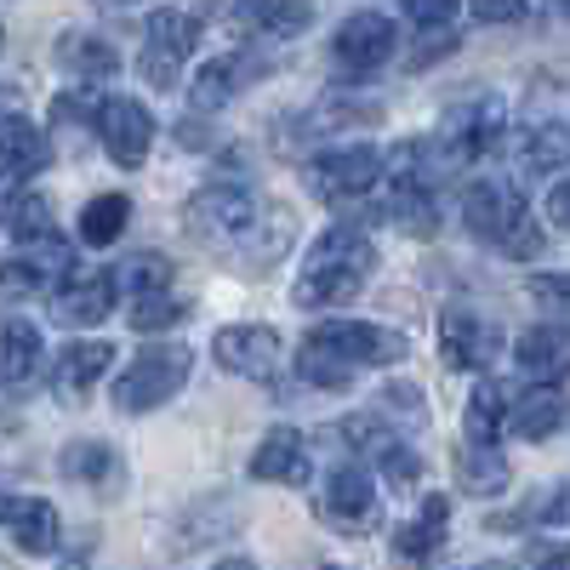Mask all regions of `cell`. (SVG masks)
Wrapping results in <instances>:
<instances>
[{
  "label": "cell",
  "instance_id": "6da1fadb",
  "mask_svg": "<svg viewBox=\"0 0 570 570\" xmlns=\"http://www.w3.org/2000/svg\"><path fill=\"white\" fill-rule=\"evenodd\" d=\"M376 274V246L360 223H331L320 240L308 246L303 257V274H297V292L292 303L297 308H337L348 297L365 292V279Z\"/></svg>",
  "mask_w": 570,
  "mask_h": 570
},
{
  "label": "cell",
  "instance_id": "7a4b0ae2",
  "mask_svg": "<svg viewBox=\"0 0 570 570\" xmlns=\"http://www.w3.org/2000/svg\"><path fill=\"white\" fill-rule=\"evenodd\" d=\"M462 223L480 246L502 252V257H519L531 263L542 252V228L531 217V206L519 200V188L502 183V177H473L462 188Z\"/></svg>",
  "mask_w": 570,
  "mask_h": 570
},
{
  "label": "cell",
  "instance_id": "3957f363",
  "mask_svg": "<svg viewBox=\"0 0 570 570\" xmlns=\"http://www.w3.org/2000/svg\"><path fill=\"white\" fill-rule=\"evenodd\" d=\"M188 371H195V354H188L183 343L142 348V354L120 371V383H115V411H120V416H142V411L166 405V400L188 383Z\"/></svg>",
  "mask_w": 570,
  "mask_h": 570
},
{
  "label": "cell",
  "instance_id": "277c9868",
  "mask_svg": "<svg viewBox=\"0 0 570 570\" xmlns=\"http://www.w3.org/2000/svg\"><path fill=\"white\" fill-rule=\"evenodd\" d=\"M303 343L320 348L331 365H343L348 376H354L360 365H400V360L411 354V343L400 337V331L371 325V320H325V325L308 331Z\"/></svg>",
  "mask_w": 570,
  "mask_h": 570
},
{
  "label": "cell",
  "instance_id": "5b68a950",
  "mask_svg": "<svg viewBox=\"0 0 570 570\" xmlns=\"http://www.w3.org/2000/svg\"><path fill=\"white\" fill-rule=\"evenodd\" d=\"M383 177V155L371 142H343V149H320L308 155L303 166V188L320 200V206H343V200H360L376 188Z\"/></svg>",
  "mask_w": 570,
  "mask_h": 570
},
{
  "label": "cell",
  "instance_id": "8992f818",
  "mask_svg": "<svg viewBox=\"0 0 570 570\" xmlns=\"http://www.w3.org/2000/svg\"><path fill=\"white\" fill-rule=\"evenodd\" d=\"M502 137H508V109H502V98L480 91V98H462L445 109L434 149L445 155V166H468V160H485Z\"/></svg>",
  "mask_w": 570,
  "mask_h": 570
},
{
  "label": "cell",
  "instance_id": "52a82bcc",
  "mask_svg": "<svg viewBox=\"0 0 570 570\" xmlns=\"http://www.w3.org/2000/svg\"><path fill=\"white\" fill-rule=\"evenodd\" d=\"M200 52V18L195 12H177V7H166V12H155L149 18V29H142V52H137V75L149 80L155 91H171L177 86V75H183V63Z\"/></svg>",
  "mask_w": 570,
  "mask_h": 570
},
{
  "label": "cell",
  "instance_id": "ba28073f",
  "mask_svg": "<svg viewBox=\"0 0 570 570\" xmlns=\"http://www.w3.org/2000/svg\"><path fill=\"white\" fill-rule=\"evenodd\" d=\"M257 217H263V200H252L246 188H234V183H212L188 200V228H195L200 240H217V246H234V252L252 240Z\"/></svg>",
  "mask_w": 570,
  "mask_h": 570
},
{
  "label": "cell",
  "instance_id": "9c48e42d",
  "mask_svg": "<svg viewBox=\"0 0 570 570\" xmlns=\"http://www.w3.org/2000/svg\"><path fill=\"white\" fill-rule=\"evenodd\" d=\"M394 46H400L394 18H383V12H354V18L337 29V40H331V58H337V75H343V80H365V75H376V69L394 58Z\"/></svg>",
  "mask_w": 570,
  "mask_h": 570
},
{
  "label": "cell",
  "instance_id": "30bf717a",
  "mask_svg": "<svg viewBox=\"0 0 570 570\" xmlns=\"http://www.w3.org/2000/svg\"><path fill=\"white\" fill-rule=\"evenodd\" d=\"M320 519L331 531H343V537H360L376 525V485H371V473L354 468V462H337L325 473V485H320Z\"/></svg>",
  "mask_w": 570,
  "mask_h": 570
},
{
  "label": "cell",
  "instance_id": "8fae6325",
  "mask_svg": "<svg viewBox=\"0 0 570 570\" xmlns=\"http://www.w3.org/2000/svg\"><path fill=\"white\" fill-rule=\"evenodd\" d=\"M440 354L456 371H491V360L502 354V331L473 308H445L440 314Z\"/></svg>",
  "mask_w": 570,
  "mask_h": 570
},
{
  "label": "cell",
  "instance_id": "7c38bea8",
  "mask_svg": "<svg viewBox=\"0 0 570 570\" xmlns=\"http://www.w3.org/2000/svg\"><path fill=\"white\" fill-rule=\"evenodd\" d=\"M98 137H104V149L115 166L137 171L142 160H149V142H155V115L142 109L137 98H109L98 109Z\"/></svg>",
  "mask_w": 570,
  "mask_h": 570
},
{
  "label": "cell",
  "instance_id": "4fadbf2b",
  "mask_svg": "<svg viewBox=\"0 0 570 570\" xmlns=\"http://www.w3.org/2000/svg\"><path fill=\"white\" fill-rule=\"evenodd\" d=\"M115 314V279L109 268H69L58 297H52V320L80 331V325H104Z\"/></svg>",
  "mask_w": 570,
  "mask_h": 570
},
{
  "label": "cell",
  "instance_id": "5bb4252c",
  "mask_svg": "<svg viewBox=\"0 0 570 570\" xmlns=\"http://www.w3.org/2000/svg\"><path fill=\"white\" fill-rule=\"evenodd\" d=\"M0 223H7V234L23 246V252H40V257H63V228L52 217V200L35 195V188H12L7 206H0Z\"/></svg>",
  "mask_w": 570,
  "mask_h": 570
},
{
  "label": "cell",
  "instance_id": "9a60e30c",
  "mask_svg": "<svg viewBox=\"0 0 570 570\" xmlns=\"http://www.w3.org/2000/svg\"><path fill=\"white\" fill-rule=\"evenodd\" d=\"M212 354H217L223 371L257 383V376H274V365H279V331L274 325H223Z\"/></svg>",
  "mask_w": 570,
  "mask_h": 570
},
{
  "label": "cell",
  "instance_id": "2e32d148",
  "mask_svg": "<svg viewBox=\"0 0 570 570\" xmlns=\"http://www.w3.org/2000/svg\"><path fill=\"white\" fill-rule=\"evenodd\" d=\"M263 75H268V69H263L252 52L212 58V63L195 75V86H188V104H195V115H217L223 104H234V98H240L252 80H263Z\"/></svg>",
  "mask_w": 570,
  "mask_h": 570
},
{
  "label": "cell",
  "instance_id": "e0dca14e",
  "mask_svg": "<svg viewBox=\"0 0 570 570\" xmlns=\"http://www.w3.org/2000/svg\"><path fill=\"white\" fill-rule=\"evenodd\" d=\"M46 166H52V142H46V131H35L23 115H0V183L18 188V183H29Z\"/></svg>",
  "mask_w": 570,
  "mask_h": 570
},
{
  "label": "cell",
  "instance_id": "ac0fdd59",
  "mask_svg": "<svg viewBox=\"0 0 570 570\" xmlns=\"http://www.w3.org/2000/svg\"><path fill=\"white\" fill-rule=\"evenodd\" d=\"M0 525L12 531V542L23 548V553H58V542H63V525H58V508L46 502V497H7L0 502Z\"/></svg>",
  "mask_w": 570,
  "mask_h": 570
},
{
  "label": "cell",
  "instance_id": "d6986e66",
  "mask_svg": "<svg viewBox=\"0 0 570 570\" xmlns=\"http://www.w3.org/2000/svg\"><path fill=\"white\" fill-rule=\"evenodd\" d=\"M445 537H451V497L434 491V497H422V508H416L411 525L394 531V559L411 564V570H422L428 559L445 548Z\"/></svg>",
  "mask_w": 570,
  "mask_h": 570
},
{
  "label": "cell",
  "instance_id": "ffe728a7",
  "mask_svg": "<svg viewBox=\"0 0 570 570\" xmlns=\"http://www.w3.org/2000/svg\"><path fill=\"white\" fill-rule=\"evenodd\" d=\"M252 480L303 485V480H308V440L297 434V428H268L263 445L252 451Z\"/></svg>",
  "mask_w": 570,
  "mask_h": 570
},
{
  "label": "cell",
  "instance_id": "44dd1931",
  "mask_svg": "<svg viewBox=\"0 0 570 570\" xmlns=\"http://www.w3.org/2000/svg\"><path fill=\"white\" fill-rule=\"evenodd\" d=\"M46 365V343L29 320H7L0 325V383L7 389H29Z\"/></svg>",
  "mask_w": 570,
  "mask_h": 570
},
{
  "label": "cell",
  "instance_id": "7402d4cb",
  "mask_svg": "<svg viewBox=\"0 0 570 570\" xmlns=\"http://www.w3.org/2000/svg\"><path fill=\"white\" fill-rule=\"evenodd\" d=\"M115 365V348L109 343H69L63 348V360H58V371H52V389H58V400L63 405H80L86 400V389L98 383V376Z\"/></svg>",
  "mask_w": 570,
  "mask_h": 570
},
{
  "label": "cell",
  "instance_id": "603a6c76",
  "mask_svg": "<svg viewBox=\"0 0 570 570\" xmlns=\"http://www.w3.org/2000/svg\"><path fill=\"white\" fill-rule=\"evenodd\" d=\"M308 18H314L308 0H234V23L257 29L263 40H292L308 29Z\"/></svg>",
  "mask_w": 570,
  "mask_h": 570
},
{
  "label": "cell",
  "instance_id": "cb8c5ba5",
  "mask_svg": "<svg viewBox=\"0 0 570 570\" xmlns=\"http://www.w3.org/2000/svg\"><path fill=\"white\" fill-rule=\"evenodd\" d=\"M513 360H519V371H525L531 383L559 389L564 360H570V343H564V331H559V325H537V331H525V337L513 343Z\"/></svg>",
  "mask_w": 570,
  "mask_h": 570
},
{
  "label": "cell",
  "instance_id": "d4e9b609",
  "mask_svg": "<svg viewBox=\"0 0 570 570\" xmlns=\"http://www.w3.org/2000/svg\"><path fill=\"white\" fill-rule=\"evenodd\" d=\"M58 473H63V480L91 485V491H109L120 480V451L104 445V440H75V445L58 451Z\"/></svg>",
  "mask_w": 570,
  "mask_h": 570
},
{
  "label": "cell",
  "instance_id": "484cf974",
  "mask_svg": "<svg viewBox=\"0 0 570 570\" xmlns=\"http://www.w3.org/2000/svg\"><path fill=\"white\" fill-rule=\"evenodd\" d=\"M508 480H513V468L497 445H462L456 451V485L468 497H502Z\"/></svg>",
  "mask_w": 570,
  "mask_h": 570
},
{
  "label": "cell",
  "instance_id": "4316f807",
  "mask_svg": "<svg viewBox=\"0 0 570 570\" xmlns=\"http://www.w3.org/2000/svg\"><path fill=\"white\" fill-rule=\"evenodd\" d=\"M564 149H570V131H564V120L559 115H542V120H531L525 131H519V166L525 171H553L559 177V166H564Z\"/></svg>",
  "mask_w": 570,
  "mask_h": 570
},
{
  "label": "cell",
  "instance_id": "83f0119b",
  "mask_svg": "<svg viewBox=\"0 0 570 570\" xmlns=\"http://www.w3.org/2000/svg\"><path fill=\"white\" fill-rule=\"evenodd\" d=\"M508 428H513L519 440H531V445L553 440L559 428H564V394L559 389H531L525 400L508 411Z\"/></svg>",
  "mask_w": 570,
  "mask_h": 570
},
{
  "label": "cell",
  "instance_id": "f1b7e54d",
  "mask_svg": "<svg viewBox=\"0 0 570 570\" xmlns=\"http://www.w3.org/2000/svg\"><path fill=\"white\" fill-rule=\"evenodd\" d=\"M502 422H508V383H491L485 376L462 405V434H468V445H497Z\"/></svg>",
  "mask_w": 570,
  "mask_h": 570
},
{
  "label": "cell",
  "instance_id": "f546056e",
  "mask_svg": "<svg viewBox=\"0 0 570 570\" xmlns=\"http://www.w3.org/2000/svg\"><path fill=\"white\" fill-rule=\"evenodd\" d=\"M58 63L80 80H109L120 69V52L98 35H58Z\"/></svg>",
  "mask_w": 570,
  "mask_h": 570
},
{
  "label": "cell",
  "instance_id": "4dcf8cb0",
  "mask_svg": "<svg viewBox=\"0 0 570 570\" xmlns=\"http://www.w3.org/2000/svg\"><path fill=\"white\" fill-rule=\"evenodd\" d=\"M109 279H115V292H126V297H155V292H171V263L160 252H137L120 268H109Z\"/></svg>",
  "mask_w": 570,
  "mask_h": 570
},
{
  "label": "cell",
  "instance_id": "1f68e13d",
  "mask_svg": "<svg viewBox=\"0 0 570 570\" xmlns=\"http://www.w3.org/2000/svg\"><path fill=\"white\" fill-rule=\"evenodd\" d=\"M131 223V200L126 195H98L91 206H80V240L86 246H115Z\"/></svg>",
  "mask_w": 570,
  "mask_h": 570
},
{
  "label": "cell",
  "instance_id": "d6a6232c",
  "mask_svg": "<svg viewBox=\"0 0 570 570\" xmlns=\"http://www.w3.org/2000/svg\"><path fill=\"white\" fill-rule=\"evenodd\" d=\"M383 223H394V228L416 234V240H428V234L440 228V206H434V195H422V188H394L389 206H383Z\"/></svg>",
  "mask_w": 570,
  "mask_h": 570
},
{
  "label": "cell",
  "instance_id": "836d02e7",
  "mask_svg": "<svg viewBox=\"0 0 570 570\" xmlns=\"http://www.w3.org/2000/svg\"><path fill=\"white\" fill-rule=\"evenodd\" d=\"M376 115H383V104L376 98H343V91H331V98L314 104V131H343V126H371Z\"/></svg>",
  "mask_w": 570,
  "mask_h": 570
},
{
  "label": "cell",
  "instance_id": "e575fe53",
  "mask_svg": "<svg viewBox=\"0 0 570 570\" xmlns=\"http://www.w3.org/2000/svg\"><path fill=\"white\" fill-rule=\"evenodd\" d=\"M183 314H188V303H183V297H171V292H155V297H131V308H126L131 331H166V325H177Z\"/></svg>",
  "mask_w": 570,
  "mask_h": 570
},
{
  "label": "cell",
  "instance_id": "d590c367",
  "mask_svg": "<svg viewBox=\"0 0 570 570\" xmlns=\"http://www.w3.org/2000/svg\"><path fill=\"white\" fill-rule=\"evenodd\" d=\"M98 109L104 104L91 98V91H63V98H52V131H63V137L75 131L80 137V131L98 126Z\"/></svg>",
  "mask_w": 570,
  "mask_h": 570
},
{
  "label": "cell",
  "instance_id": "8d00e7d4",
  "mask_svg": "<svg viewBox=\"0 0 570 570\" xmlns=\"http://www.w3.org/2000/svg\"><path fill=\"white\" fill-rule=\"evenodd\" d=\"M35 292H46V274H40V263H0V303H18V297H35Z\"/></svg>",
  "mask_w": 570,
  "mask_h": 570
},
{
  "label": "cell",
  "instance_id": "74e56055",
  "mask_svg": "<svg viewBox=\"0 0 570 570\" xmlns=\"http://www.w3.org/2000/svg\"><path fill=\"white\" fill-rule=\"evenodd\" d=\"M456 7H462V0H400V12H405L411 23H422L428 35L451 29V23H456Z\"/></svg>",
  "mask_w": 570,
  "mask_h": 570
},
{
  "label": "cell",
  "instance_id": "f35d334b",
  "mask_svg": "<svg viewBox=\"0 0 570 570\" xmlns=\"http://www.w3.org/2000/svg\"><path fill=\"white\" fill-rule=\"evenodd\" d=\"M468 7H473L480 23H519L531 12V0H468Z\"/></svg>",
  "mask_w": 570,
  "mask_h": 570
},
{
  "label": "cell",
  "instance_id": "ab89813d",
  "mask_svg": "<svg viewBox=\"0 0 570 570\" xmlns=\"http://www.w3.org/2000/svg\"><path fill=\"white\" fill-rule=\"evenodd\" d=\"M451 46H456V35H451V29H434V35H428V40L416 46V52H411V69H428L434 58H445Z\"/></svg>",
  "mask_w": 570,
  "mask_h": 570
},
{
  "label": "cell",
  "instance_id": "60d3db41",
  "mask_svg": "<svg viewBox=\"0 0 570 570\" xmlns=\"http://www.w3.org/2000/svg\"><path fill=\"white\" fill-rule=\"evenodd\" d=\"M531 297H537L548 314H559V308H564V274H537V279H531Z\"/></svg>",
  "mask_w": 570,
  "mask_h": 570
},
{
  "label": "cell",
  "instance_id": "b9f144b4",
  "mask_svg": "<svg viewBox=\"0 0 570 570\" xmlns=\"http://www.w3.org/2000/svg\"><path fill=\"white\" fill-rule=\"evenodd\" d=\"M525 570H564V548H559V542H531Z\"/></svg>",
  "mask_w": 570,
  "mask_h": 570
},
{
  "label": "cell",
  "instance_id": "7bdbcfd3",
  "mask_svg": "<svg viewBox=\"0 0 570 570\" xmlns=\"http://www.w3.org/2000/svg\"><path fill=\"white\" fill-rule=\"evenodd\" d=\"M548 223L553 228L570 223V188H564V177H553V188H548Z\"/></svg>",
  "mask_w": 570,
  "mask_h": 570
},
{
  "label": "cell",
  "instance_id": "ee69618b",
  "mask_svg": "<svg viewBox=\"0 0 570 570\" xmlns=\"http://www.w3.org/2000/svg\"><path fill=\"white\" fill-rule=\"evenodd\" d=\"M542 519H548V525H564V491H548V502H542Z\"/></svg>",
  "mask_w": 570,
  "mask_h": 570
},
{
  "label": "cell",
  "instance_id": "f6af8a7d",
  "mask_svg": "<svg viewBox=\"0 0 570 570\" xmlns=\"http://www.w3.org/2000/svg\"><path fill=\"white\" fill-rule=\"evenodd\" d=\"M217 570H257V564H252V559H223Z\"/></svg>",
  "mask_w": 570,
  "mask_h": 570
},
{
  "label": "cell",
  "instance_id": "bcb514c9",
  "mask_svg": "<svg viewBox=\"0 0 570 570\" xmlns=\"http://www.w3.org/2000/svg\"><path fill=\"white\" fill-rule=\"evenodd\" d=\"M63 570H91V564H80V559H69V564H63Z\"/></svg>",
  "mask_w": 570,
  "mask_h": 570
},
{
  "label": "cell",
  "instance_id": "7dc6e473",
  "mask_svg": "<svg viewBox=\"0 0 570 570\" xmlns=\"http://www.w3.org/2000/svg\"><path fill=\"white\" fill-rule=\"evenodd\" d=\"M109 7H137V0H109Z\"/></svg>",
  "mask_w": 570,
  "mask_h": 570
},
{
  "label": "cell",
  "instance_id": "c3c4849f",
  "mask_svg": "<svg viewBox=\"0 0 570 570\" xmlns=\"http://www.w3.org/2000/svg\"><path fill=\"white\" fill-rule=\"evenodd\" d=\"M480 570H513V564H480Z\"/></svg>",
  "mask_w": 570,
  "mask_h": 570
},
{
  "label": "cell",
  "instance_id": "681fc988",
  "mask_svg": "<svg viewBox=\"0 0 570 570\" xmlns=\"http://www.w3.org/2000/svg\"><path fill=\"white\" fill-rule=\"evenodd\" d=\"M0 46H7V29H0Z\"/></svg>",
  "mask_w": 570,
  "mask_h": 570
},
{
  "label": "cell",
  "instance_id": "f907efd6",
  "mask_svg": "<svg viewBox=\"0 0 570 570\" xmlns=\"http://www.w3.org/2000/svg\"><path fill=\"white\" fill-rule=\"evenodd\" d=\"M325 570H337V564H325Z\"/></svg>",
  "mask_w": 570,
  "mask_h": 570
},
{
  "label": "cell",
  "instance_id": "816d5d0a",
  "mask_svg": "<svg viewBox=\"0 0 570 570\" xmlns=\"http://www.w3.org/2000/svg\"><path fill=\"white\" fill-rule=\"evenodd\" d=\"M553 7H559V0H553Z\"/></svg>",
  "mask_w": 570,
  "mask_h": 570
},
{
  "label": "cell",
  "instance_id": "f5cc1de1",
  "mask_svg": "<svg viewBox=\"0 0 570 570\" xmlns=\"http://www.w3.org/2000/svg\"><path fill=\"white\" fill-rule=\"evenodd\" d=\"M0 502H7V497H0Z\"/></svg>",
  "mask_w": 570,
  "mask_h": 570
}]
</instances>
